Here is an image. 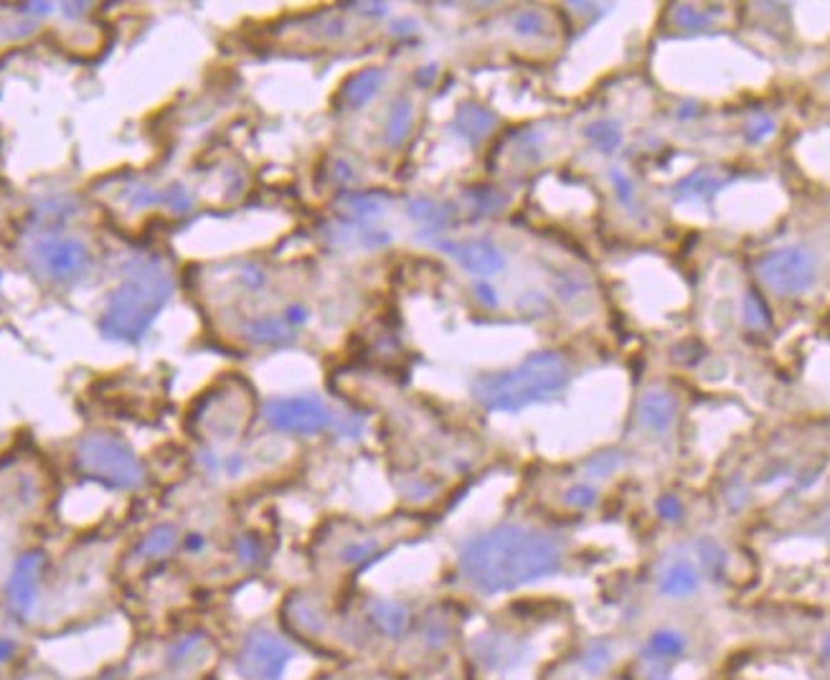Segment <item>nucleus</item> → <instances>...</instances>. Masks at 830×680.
<instances>
[{"instance_id":"1","label":"nucleus","mask_w":830,"mask_h":680,"mask_svg":"<svg viewBox=\"0 0 830 680\" xmlns=\"http://www.w3.org/2000/svg\"><path fill=\"white\" fill-rule=\"evenodd\" d=\"M561 564L551 536L520 526H498L462 546L459 569L483 594L510 592L541 577L557 574Z\"/></svg>"},{"instance_id":"2","label":"nucleus","mask_w":830,"mask_h":680,"mask_svg":"<svg viewBox=\"0 0 830 680\" xmlns=\"http://www.w3.org/2000/svg\"><path fill=\"white\" fill-rule=\"evenodd\" d=\"M569 381L567 363L557 353H533L516 369L483 376L472 384V396L490 411H520L546 401Z\"/></svg>"},{"instance_id":"3","label":"nucleus","mask_w":830,"mask_h":680,"mask_svg":"<svg viewBox=\"0 0 830 680\" xmlns=\"http://www.w3.org/2000/svg\"><path fill=\"white\" fill-rule=\"evenodd\" d=\"M173 290L171 274L161 267V261L148 260L133 267L124 282L110 297V308L104 312L102 328L112 338L135 340L150 328L155 315L168 302Z\"/></svg>"},{"instance_id":"4","label":"nucleus","mask_w":830,"mask_h":680,"mask_svg":"<svg viewBox=\"0 0 830 680\" xmlns=\"http://www.w3.org/2000/svg\"><path fill=\"white\" fill-rule=\"evenodd\" d=\"M76 465L92 480L117 490H135L145 483L143 462L117 434L97 432L84 437L76 447Z\"/></svg>"},{"instance_id":"5","label":"nucleus","mask_w":830,"mask_h":680,"mask_svg":"<svg viewBox=\"0 0 830 680\" xmlns=\"http://www.w3.org/2000/svg\"><path fill=\"white\" fill-rule=\"evenodd\" d=\"M292 647L272 630H252L239 645L234 668L242 680H282Z\"/></svg>"},{"instance_id":"6","label":"nucleus","mask_w":830,"mask_h":680,"mask_svg":"<svg viewBox=\"0 0 830 680\" xmlns=\"http://www.w3.org/2000/svg\"><path fill=\"white\" fill-rule=\"evenodd\" d=\"M755 270L756 277L777 295H800L815 280V264L800 247L775 249L756 260Z\"/></svg>"},{"instance_id":"7","label":"nucleus","mask_w":830,"mask_h":680,"mask_svg":"<svg viewBox=\"0 0 830 680\" xmlns=\"http://www.w3.org/2000/svg\"><path fill=\"white\" fill-rule=\"evenodd\" d=\"M264 419L277 432L318 434L333 421V417L318 396H290L267 401Z\"/></svg>"},{"instance_id":"8","label":"nucleus","mask_w":830,"mask_h":680,"mask_svg":"<svg viewBox=\"0 0 830 680\" xmlns=\"http://www.w3.org/2000/svg\"><path fill=\"white\" fill-rule=\"evenodd\" d=\"M249 399L239 394H211L201 399L199 409L193 411V421L201 437L229 442L247 424Z\"/></svg>"},{"instance_id":"9","label":"nucleus","mask_w":830,"mask_h":680,"mask_svg":"<svg viewBox=\"0 0 830 680\" xmlns=\"http://www.w3.org/2000/svg\"><path fill=\"white\" fill-rule=\"evenodd\" d=\"M41 574H44V557L41 554H25L15 561L8 584H5V599H8V609L18 619L28 617L34 605H36Z\"/></svg>"},{"instance_id":"10","label":"nucleus","mask_w":830,"mask_h":680,"mask_svg":"<svg viewBox=\"0 0 830 680\" xmlns=\"http://www.w3.org/2000/svg\"><path fill=\"white\" fill-rule=\"evenodd\" d=\"M34 260L46 274L66 280L87 267L89 254L87 247L76 239H46L34 249Z\"/></svg>"},{"instance_id":"11","label":"nucleus","mask_w":830,"mask_h":680,"mask_svg":"<svg viewBox=\"0 0 830 680\" xmlns=\"http://www.w3.org/2000/svg\"><path fill=\"white\" fill-rule=\"evenodd\" d=\"M442 249L450 251L472 274H496L506 267L503 254L485 239H472V241H459V244L445 241Z\"/></svg>"},{"instance_id":"12","label":"nucleus","mask_w":830,"mask_h":680,"mask_svg":"<svg viewBox=\"0 0 830 680\" xmlns=\"http://www.w3.org/2000/svg\"><path fill=\"white\" fill-rule=\"evenodd\" d=\"M209 657V640L203 635H183L165 647V665L171 670H196Z\"/></svg>"},{"instance_id":"13","label":"nucleus","mask_w":830,"mask_h":680,"mask_svg":"<svg viewBox=\"0 0 830 680\" xmlns=\"http://www.w3.org/2000/svg\"><path fill=\"white\" fill-rule=\"evenodd\" d=\"M369 622L373 625V630L381 632L384 637L397 640L404 632L410 630V612L407 606L391 602V599H379L369 606Z\"/></svg>"},{"instance_id":"14","label":"nucleus","mask_w":830,"mask_h":680,"mask_svg":"<svg viewBox=\"0 0 830 680\" xmlns=\"http://www.w3.org/2000/svg\"><path fill=\"white\" fill-rule=\"evenodd\" d=\"M637 417L645 427L663 432V429H668L670 421L676 417V401L666 391H647L637 404Z\"/></svg>"},{"instance_id":"15","label":"nucleus","mask_w":830,"mask_h":680,"mask_svg":"<svg viewBox=\"0 0 830 680\" xmlns=\"http://www.w3.org/2000/svg\"><path fill=\"white\" fill-rule=\"evenodd\" d=\"M657 586H660V594L673 596V599H681V596H688V594H694L698 589V574H696V569L688 561H676V564H670L668 569L663 571Z\"/></svg>"},{"instance_id":"16","label":"nucleus","mask_w":830,"mask_h":680,"mask_svg":"<svg viewBox=\"0 0 830 680\" xmlns=\"http://www.w3.org/2000/svg\"><path fill=\"white\" fill-rule=\"evenodd\" d=\"M381 82H384V74L379 69H363L359 74L351 76L343 87V99L348 107H363L379 92Z\"/></svg>"},{"instance_id":"17","label":"nucleus","mask_w":830,"mask_h":680,"mask_svg":"<svg viewBox=\"0 0 830 680\" xmlns=\"http://www.w3.org/2000/svg\"><path fill=\"white\" fill-rule=\"evenodd\" d=\"M683 650H686V640H683L681 632L657 630L653 632L650 640H647V653H645V657L668 665L670 660H676V657L683 655Z\"/></svg>"},{"instance_id":"18","label":"nucleus","mask_w":830,"mask_h":680,"mask_svg":"<svg viewBox=\"0 0 830 680\" xmlns=\"http://www.w3.org/2000/svg\"><path fill=\"white\" fill-rule=\"evenodd\" d=\"M175 541H178L175 526H171V523H158V526H153V528L143 536V541H140V554L145 558L168 557L175 548Z\"/></svg>"},{"instance_id":"19","label":"nucleus","mask_w":830,"mask_h":680,"mask_svg":"<svg viewBox=\"0 0 830 680\" xmlns=\"http://www.w3.org/2000/svg\"><path fill=\"white\" fill-rule=\"evenodd\" d=\"M287 622L302 635H321L325 627L321 609L308 602V599H295L287 605Z\"/></svg>"},{"instance_id":"20","label":"nucleus","mask_w":830,"mask_h":680,"mask_svg":"<svg viewBox=\"0 0 830 680\" xmlns=\"http://www.w3.org/2000/svg\"><path fill=\"white\" fill-rule=\"evenodd\" d=\"M244 335H247L252 343H264V346H270V343H285L290 340L292 335H290V325H287L282 318L277 320V318H260V320H252L244 328Z\"/></svg>"},{"instance_id":"21","label":"nucleus","mask_w":830,"mask_h":680,"mask_svg":"<svg viewBox=\"0 0 830 680\" xmlns=\"http://www.w3.org/2000/svg\"><path fill=\"white\" fill-rule=\"evenodd\" d=\"M493 124H496V117L488 110H483V107L468 104V107H462L458 112V127L462 130V135L470 137L472 143L480 140Z\"/></svg>"},{"instance_id":"22","label":"nucleus","mask_w":830,"mask_h":680,"mask_svg":"<svg viewBox=\"0 0 830 680\" xmlns=\"http://www.w3.org/2000/svg\"><path fill=\"white\" fill-rule=\"evenodd\" d=\"M726 183V178H716L714 173H706V171H701V173L688 175L686 181L678 183L676 188V198H698V196H711L714 191H719L721 186Z\"/></svg>"},{"instance_id":"23","label":"nucleus","mask_w":830,"mask_h":680,"mask_svg":"<svg viewBox=\"0 0 830 680\" xmlns=\"http://www.w3.org/2000/svg\"><path fill=\"white\" fill-rule=\"evenodd\" d=\"M411 127V104L407 99H399L397 104L389 112V120H386V143L389 145H399Z\"/></svg>"},{"instance_id":"24","label":"nucleus","mask_w":830,"mask_h":680,"mask_svg":"<svg viewBox=\"0 0 830 680\" xmlns=\"http://www.w3.org/2000/svg\"><path fill=\"white\" fill-rule=\"evenodd\" d=\"M587 137H589L602 153H615L622 143L620 127L615 123H609V120H599V123L589 124V127H587Z\"/></svg>"},{"instance_id":"25","label":"nucleus","mask_w":830,"mask_h":680,"mask_svg":"<svg viewBox=\"0 0 830 680\" xmlns=\"http://www.w3.org/2000/svg\"><path fill=\"white\" fill-rule=\"evenodd\" d=\"M379 551V544L373 538H363V541H351L346 548L341 551V561L346 567H363L366 561H371Z\"/></svg>"},{"instance_id":"26","label":"nucleus","mask_w":830,"mask_h":680,"mask_svg":"<svg viewBox=\"0 0 830 680\" xmlns=\"http://www.w3.org/2000/svg\"><path fill=\"white\" fill-rule=\"evenodd\" d=\"M609 657H612V650H609V645L605 643H592L587 650H584L582 655V665L587 673H602V670L609 665Z\"/></svg>"},{"instance_id":"27","label":"nucleus","mask_w":830,"mask_h":680,"mask_svg":"<svg viewBox=\"0 0 830 680\" xmlns=\"http://www.w3.org/2000/svg\"><path fill=\"white\" fill-rule=\"evenodd\" d=\"M744 312H746V325L749 328H767L769 325V310L756 292H746Z\"/></svg>"},{"instance_id":"28","label":"nucleus","mask_w":830,"mask_h":680,"mask_svg":"<svg viewBox=\"0 0 830 680\" xmlns=\"http://www.w3.org/2000/svg\"><path fill=\"white\" fill-rule=\"evenodd\" d=\"M236 558H239V564H244V567H257L262 558L260 541H257L254 536H242V538L236 541Z\"/></svg>"},{"instance_id":"29","label":"nucleus","mask_w":830,"mask_h":680,"mask_svg":"<svg viewBox=\"0 0 830 680\" xmlns=\"http://www.w3.org/2000/svg\"><path fill=\"white\" fill-rule=\"evenodd\" d=\"M513 28L519 31L520 36H536V34L544 31V15L536 11L519 13L516 21H513Z\"/></svg>"},{"instance_id":"30","label":"nucleus","mask_w":830,"mask_h":680,"mask_svg":"<svg viewBox=\"0 0 830 680\" xmlns=\"http://www.w3.org/2000/svg\"><path fill=\"white\" fill-rule=\"evenodd\" d=\"M447 640V625L442 619H427L424 622V643L440 647Z\"/></svg>"},{"instance_id":"31","label":"nucleus","mask_w":830,"mask_h":680,"mask_svg":"<svg viewBox=\"0 0 830 680\" xmlns=\"http://www.w3.org/2000/svg\"><path fill=\"white\" fill-rule=\"evenodd\" d=\"M676 24L681 25V28H691V31H698V28H704L708 25L706 15H701L694 8H678L676 11Z\"/></svg>"},{"instance_id":"32","label":"nucleus","mask_w":830,"mask_h":680,"mask_svg":"<svg viewBox=\"0 0 830 680\" xmlns=\"http://www.w3.org/2000/svg\"><path fill=\"white\" fill-rule=\"evenodd\" d=\"M567 503L574 508H589L595 503V488L589 485H577L567 493Z\"/></svg>"},{"instance_id":"33","label":"nucleus","mask_w":830,"mask_h":680,"mask_svg":"<svg viewBox=\"0 0 830 680\" xmlns=\"http://www.w3.org/2000/svg\"><path fill=\"white\" fill-rule=\"evenodd\" d=\"M618 465H620V458H618V455H599V458H595L587 465V470L595 472V475L602 478V475H608V472L615 470Z\"/></svg>"},{"instance_id":"34","label":"nucleus","mask_w":830,"mask_h":680,"mask_svg":"<svg viewBox=\"0 0 830 680\" xmlns=\"http://www.w3.org/2000/svg\"><path fill=\"white\" fill-rule=\"evenodd\" d=\"M657 513H660V516H663L666 520H678L681 518L683 508H681V503H678V498H670V495H666V498H660V503H657Z\"/></svg>"},{"instance_id":"35","label":"nucleus","mask_w":830,"mask_h":680,"mask_svg":"<svg viewBox=\"0 0 830 680\" xmlns=\"http://www.w3.org/2000/svg\"><path fill=\"white\" fill-rule=\"evenodd\" d=\"M609 178H612V183H615V188H618V196H620L622 203H627V206H630L632 201H635V196H632L630 178H625V175H622L620 171H612V173H609Z\"/></svg>"},{"instance_id":"36","label":"nucleus","mask_w":830,"mask_h":680,"mask_svg":"<svg viewBox=\"0 0 830 680\" xmlns=\"http://www.w3.org/2000/svg\"><path fill=\"white\" fill-rule=\"evenodd\" d=\"M772 130V120L767 117H759L752 127H749V140H759V137H765Z\"/></svg>"},{"instance_id":"37","label":"nucleus","mask_w":830,"mask_h":680,"mask_svg":"<svg viewBox=\"0 0 830 680\" xmlns=\"http://www.w3.org/2000/svg\"><path fill=\"white\" fill-rule=\"evenodd\" d=\"M478 297H480V302L488 305V308H496L498 305V297L490 285H478Z\"/></svg>"},{"instance_id":"38","label":"nucleus","mask_w":830,"mask_h":680,"mask_svg":"<svg viewBox=\"0 0 830 680\" xmlns=\"http://www.w3.org/2000/svg\"><path fill=\"white\" fill-rule=\"evenodd\" d=\"M13 653H15V643L8 637H0V665H5L13 657Z\"/></svg>"},{"instance_id":"39","label":"nucleus","mask_w":830,"mask_h":680,"mask_svg":"<svg viewBox=\"0 0 830 680\" xmlns=\"http://www.w3.org/2000/svg\"><path fill=\"white\" fill-rule=\"evenodd\" d=\"M203 546H206V541H203V536H201V533H191V536L186 538L188 551H196V554H199V551H203Z\"/></svg>"},{"instance_id":"40","label":"nucleus","mask_w":830,"mask_h":680,"mask_svg":"<svg viewBox=\"0 0 830 680\" xmlns=\"http://www.w3.org/2000/svg\"><path fill=\"white\" fill-rule=\"evenodd\" d=\"M161 680H183V678H175V675H173V678H161Z\"/></svg>"}]
</instances>
